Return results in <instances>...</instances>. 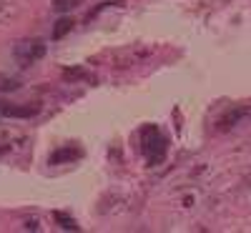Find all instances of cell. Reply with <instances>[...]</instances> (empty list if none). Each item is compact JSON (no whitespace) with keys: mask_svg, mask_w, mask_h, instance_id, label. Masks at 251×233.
Segmentation results:
<instances>
[{"mask_svg":"<svg viewBox=\"0 0 251 233\" xmlns=\"http://www.w3.org/2000/svg\"><path fill=\"white\" fill-rule=\"evenodd\" d=\"M80 3L83 0H53V8H55V13H68V10L78 8Z\"/></svg>","mask_w":251,"mask_h":233,"instance_id":"cell-7","label":"cell"},{"mask_svg":"<svg viewBox=\"0 0 251 233\" xmlns=\"http://www.w3.org/2000/svg\"><path fill=\"white\" fill-rule=\"evenodd\" d=\"M239 118H241V111H234V113L224 116V118L219 120V131H228V128H234V125L239 123Z\"/></svg>","mask_w":251,"mask_h":233,"instance_id":"cell-6","label":"cell"},{"mask_svg":"<svg viewBox=\"0 0 251 233\" xmlns=\"http://www.w3.org/2000/svg\"><path fill=\"white\" fill-rule=\"evenodd\" d=\"M18 88V80H8V78H0V91H15Z\"/></svg>","mask_w":251,"mask_h":233,"instance_id":"cell-8","label":"cell"},{"mask_svg":"<svg viewBox=\"0 0 251 233\" xmlns=\"http://www.w3.org/2000/svg\"><path fill=\"white\" fill-rule=\"evenodd\" d=\"M13 55H15V60L20 63V66L28 68V66H33V63H38L40 58L46 55V43L40 38L20 40V43L15 46V50H13Z\"/></svg>","mask_w":251,"mask_h":233,"instance_id":"cell-2","label":"cell"},{"mask_svg":"<svg viewBox=\"0 0 251 233\" xmlns=\"http://www.w3.org/2000/svg\"><path fill=\"white\" fill-rule=\"evenodd\" d=\"M73 158H80V151H75V148H60V151H55V153L50 156V163L58 165V163H63V161H73Z\"/></svg>","mask_w":251,"mask_h":233,"instance_id":"cell-4","label":"cell"},{"mask_svg":"<svg viewBox=\"0 0 251 233\" xmlns=\"http://www.w3.org/2000/svg\"><path fill=\"white\" fill-rule=\"evenodd\" d=\"M71 28H73V20L71 18H60L55 23V28H53V40H60L63 35H68Z\"/></svg>","mask_w":251,"mask_h":233,"instance_id":"cell-5","label":"cell"},{"mask_svg":"<svg viewBox=\"0 0 251 233\" xmlns=\"http://www.w3.org/2000/svg\"><path fill=\"white\" fill-rule=\"evenodd\" d=\"M141 143H143V153H146L149 165H158L166 158V145H169V140L161 136V131L156 125H146L141 131Z\"/></svg>","mask_w":251,"mask_h":233,"instance_id":"cell-1","label":"cell"},{"mask_svg":"<svg viewBox=\"0 0 251 233\" xmlns=\"http://www.w3.org/2000/svg\"><path fill=\"white\" fill-rule=\"evenodd\" d=\"M55 221H60V223H63V228H73V231L78 228V226L73 223V218H66L63 213H55Z\"/></svg>","mask_w":251,"mask_h":233,"instance_id":"cell-9","label":"cell"},{"mask_svg":"<svg viewBox=\"0 0 251 233\" xmlns=\"http://www.w3.org/2000/svg\"><path fill=\"white\" fill-rule=\"evenodd\" d=\"M0 113L8 116V118H30V116L40 113V105L38 103H33V105H3Z\"/></svg>","mask_w":251,"mask_h":233,"instance_id":"cell-3","label":"cell"}]
</instances>
